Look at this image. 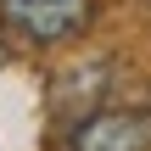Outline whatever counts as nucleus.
<instances>
[{
    "label": "nucleus",
    "instance_id": "nucleus-1",
    "mask_svg": "<svg viewBox=\"0 0 151 151\" xmlns=\"http://www.w3.org/2000/svg\"><path fill=\"white\" fill-rule=\"evenodd\" d=\"M0 22L34 45H62L95 22V0H0Z\"/></svg>",
    "mask_w": 151,
    "mask_h": 151
},
{
    "label": "nucleus",
    "instance_id": "nucleus-2",
    "mask_svg": "<svg viewBox=\"0 0 151 151\" xmlns=\"http://www.w3.org/2000/svg\"><path fill=\"white\" fill-rule=\"evenodd\" d=\"M73 151H151V106L95 112L73 129Z\"/></svg>",
    "mask_w": 151,
    "mask_h": 151
},
{
    "label": "nucleus",
    "instance_id": "nucleus-3",
    "mask_svg": "<svg viewBox=\"0 0 151 151\" xmlns=\"http://www.w3.org/2000/svg\"><path fill=\"white\" fill-rule=\"evenodd\" d=\"M0 67H6V39H0Z\"/></svg>",
    "mask_w": 151,
    "mask_h": 151
}]
</instances>
